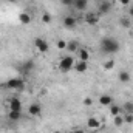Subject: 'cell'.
I'll use <instances>...</instances> for the list:
<instances>
[{
	"label": "cell",
	"mask_w": 133,
	"mask_h": 133,
	"mask_svg": "<svg viewBox=\"0 0 133 133\" xmlns=\"http://www.w3.org/2000/svg\"><path fill=\"white\" fill-rule=\"evenodd\" d=\"M119 42L113 37H104L101 40V50L105 53V54H113V53H118L119 51Z\"/></svg>",
	"instance_id": "1"
},
{
	"label": "cell",
	"mask_w": 133,
	"mask_h": 133,
	"mask_svg": "<svg viewBox=\"0 0 133 133\" xmlns=\"http://www.w3.org/2000/svg\"><path fill=\"white\" fill-rule=\"evenodd\" d=\"M5 87L8 90H14V91H22L23 87H25V81L20 79V77H9L5 84Z\"/></svg>",
	"instance_id": "2"
},
{
	"label": "cell",
	"mask_w": 133,
	"mask_h": 133,
	"mask_svg": "<svg viewBox=\"0 0 133 133\" xmlns=\"http://www.w3.org/2000/svg\"><path fill=\"white\" fill-rule=\"evenodd\" d=\"M74 59L71 57V56H64L62 59H61V62H59V70L62 71V73H68V71H71V70H74Z\"/></svg>",
	"instance_id": "3"
},
{
	"label": "cell",
	"mask_w": 133,
	"mask_h": 133,
	"mask_svg": "<svg viewBox=\"0 0 133 133\" xmlns=\"http://www.w3.org/2000/svg\"><path fill=\"white\" fill-rule=\"evenodd\" d=\"M34 46H36V50H37L39 53H42V54L48 53V50H50L48 42H46L45 39H42V37H37V39L34 40Z\"/></svg>",
	"instance_id": "4"
},
{
	"label": "cell",
	"mask_w": 133,
	"mask_h": 133,
	"mask_svg": "<svg viewBox=\"0 0 133 133\" xmlns=\"http://www.w3.org/2000/svg\"><path fill=\"white\" fill-rule=\"evenodd\" d=\"M99 14H96V12H87L85 14V17H84V20L88 23V25H96L98 22H99Z\"/></svg>",
	"instance_id": "5"
},
{
	"label": "cell",
	"mask_w": 133,
	"mask_h": 133,
	"mask_svg": "<svg viewBox=\"0 0 133 133\" xmlns=\"http://www.w3.org/2000/svg\"><path fill=\"white\" fill-rule=\"evenodd\" d=\"M40 113H42V105H40V104L34 102V104H31V105L28 107V115H30V116H39Z\"/></svg>",
	"instance_id": "6"
},
{
	"label": "cell",
	"mask_w": 133,
	"mask_h": 133,
	"mask_svg": "<svg viewBox=\"0 0 133 133\" xmlns=\"http://www.w3.org/2000/svg\"><path fill=\"white\" fill-rule=\"evenodd\" d=\"M62 23H64V26H65L66 30H71V28L76 26L77 20H76V17H73V16H66V17H64Z\"/></svg>",
	"instance_id": "7"
},
{
	"label": "cell",
	"mask_w": 133,
	"mask_h": 133,
	"mask_svg": "<svg viewBox=\"0 0 133 133\" xmlns=\"http://www.w3.org/2000/svg\"><path fill=\"white\" fill-rule=\"evenodd\" d=\"M74 70H76L77 73H85V71L88 70V62H87V61H79V59H77V62L74 64Z\"/></svg>",
	"instance_id": "8"
},
{
	"label": "cell",
	"mask_w": 133,
	"mask_h": 133,
	"mask_svg": "<svg viewBox=\"0 0 133 133\" xmlns=\"http://www.w3.org/2000/svg\"><path fill=\"white\" fill-rule=\"evenodd\" d=\"M87 127L90 129V130H98L101 127V121L98 118H95V116H91L88 121H87Z\"/></svg>",
	"instance_id": "9"
},
{
	"label": "cell",
	"mask_w": 133,
	"mask_h": 133,
	"mask_svg": "<svg viewBox=\"0 0 133 133\" xmlns=\"http://www.w3.org/2000/svg\"><path fill=\"white\" fill-rule=\"evenodd\" d=\"M31 20H33V17H31L30 12H25V11H23V12L19 14V22H20L22 25H30Z\"/></svg>",
	"instance_id": "10"
},
{
	"label": "cell",
	"mask_w": 133,
	"mask_h": 133,
	"mask_svg": "<svg viewBox=\"0 0 133 133\" xmlns=\"http://www.w3.org/2000/svg\"><path fill=\"white\" fill-rule=\"evenodd\" d=\"M76 54H77V59L79 61H87L88 62V59H90V51L87 48H79L76 51Z\"/></svg>",
	"instance_id": "11"
},
{
	"label": "cell",
	"mask_w": 133,
	"mask_h": 133,
	"mask_svg": "<svg viewBox=\"0 0 133 133\" xmlns=\"http://www.w3.org/2000/svg\"><path fill=\"white\" fill-rule=\"evenodd\" d=\"M9 110H17V111H22V101L17 99V98H12L9 99Z\"/></svg>",
	"instance_id": "12"
},
{
	"label": "cell",
	"mask_w": 133,
	"mask_h": 133,
	"mask_svg": "<svg viewBox=\"0 0 133 133\" xmlns=\"http://www.w3.org/2000/svg\"><path fill=\"white\" fill-rule=\"evenodd\" d=\"M99 104L102 107H110V105L115 104V102H113V98H111L110 95H102L99 98Z\"/></svg>",
	"instance_id": "13"
},
{
	"label": "cell",
	"mask_w": 133,
	"mask_h": 133,
	"mask_svg": "<svg viewBox=\"0 0 133 133\" xmlns=\"http://www.w3.org/2000/svg\"><path fill=\"white\" fill-rule=\"evenodd\" d=\"M20 118H22V111H17V110H9V113H8V119H9V121L17 122V121H20Z\"/></svg>",
	"instance_id": "14"
},
{
	"label": "cell",
	"mask_w": 133,
	"mask_h": 133,
	"mask_svg": "<svg viewBox=\"0 0 133 133\" xmlns=\"http://www.w3.org/2000/svg\"><path fill=\"white\" fill-rule=\"evenodd\" d=\"M73 6H74L77 11H84V9H87V6H88V0H74V2H73Z\"/></svg>",
	"instance_id": "15"
},
{
	"label": "cell",
	"mask_w": 133,
	"mask_h": 133,
	"mask_svg": "<svg viewBox=\"0 0 133 133\" xmlns=\"http://www.w3.org/2000/svg\"><path fill=\"white\" fill-rule=\"evenodd\" d=\"M79 48H81V46H79V42H77V40H70V42H66V51L76 53Z\"/></svg>",
	"instance_id": "16"
},
{
	"label": "cell",
	"mask_w": 133,
	"mask_h": 133,
	"mask_svg": "<svg viewBox=\"0 0 133 133\" xmlns=\"http://www.w3.org/2000/svg\"><path fill=\"white\" fill-rule=\"evenodd\" d=\"M118 79H119V82H121V84H127V82H130L132 76H130V73H129V71H121V73L118 74Z\"/></svg>",
	"instance_id": "17"
},
{
	"label": "cell",
	"mask_w": 133,
	"mask_h": 133,
	"mask_svg": "<svg viewBox=\"0 0 133 133\" xmlns=\"http://www.w3.org/2000/svg\"><path fill=\"white\" fill-rule=\"evenodd\" d=\"M110 8H111V3H110V2H107V0H104V2H101V3H99V12H101V14L108 12V11H110Z\"/></svg>",
	"instance_id": "18"
},
{
	"label": "cell",
	"mask_w": 133,
	"mask_h": 133,
	"mask_svg": "<svg viewBox=\"0 0 133 133\" xmlns=\"http://www.w3.org/2000/svg\"><path fill=\"white\" fill-rule=\"evenodd\" d=\"M119 23H121V26H124V28H130V26H132V20H130L129 16L121 17V19H119Z\"/></svg>",
	"instance_id": "19"
},
{
	"label": "cell",
	"mask_w": 133,
	"mask_h": 133,
	"mask_svg": "<svg viewBox=\"0 0 133 133\" xmlns=\"http://www.w3.org/2000/svg\"><path fill=\"white\" fill-rule=\"evenodd\" d=\"M121 111H122V108L119 105H116V104H111L110 105V115L111 116H118V115H121Z\"/></svg>",
	"instance_id": "20"
},
{
	"label": "cell",
	"mask_w": 133,
	"mask_h": 133,
	"mask_svg": "<svg viewBox=\"0 0 133 133\" xmlns=\"http://www.w3.org/2000/svg\"><path fill=\"white\" fill-rule=\"evenodd\" d=\"M122 111H124V113H130V115H133V102L132 101L124 102V105H122Z\"/></svg>",
	"instance_id": "21"
},
{
	"label": "cell",
	"mask_w": 133,
	"mask_h": 133,
	"mask_svg": "<svg viewBox=\"0 0 133 133\" xmlns=\"http://www.w3.org/2000/svg\"><path fill=\"white\" fill-rule=\"evenodd\" d=\"M116 65V62H115V59H108V61H105L102 66H104V70H113V66Z\"/></svg>",
	"instance_id": "22"
},
{
	"label": "cell",
	"mask_w": 133,
	"mask_h": 133,
	"mask_svg": "<svg viewBox=\"0 0 133 133\" xmlns=\"http://www.w3.org/2000/svg\"><path fill=\"white\" fill-rule=\"evenodd\" d=\"M113 124H115L116 127H121V125L124 124V118H122V115H118V116H113Z\"/></svg>",
	"instance_id": "23"
},
{
	"label": "cell",
	"mask_w": 133,
	"mask_h": 133,
	"mask_svg": "<svg viewBox=\"0 0 133 133\" xmlns=\"http://www.w3.org/2000/svg\"><path fill=\"white\" fill-rule=\"evenodd\" d=\"M122 118H124V124H133V115H130V113H124Z\"/></svg>",
	"instance_id": "24"
},
{
	"label": "cell",
	"mask_w": 133,
	"mask_h": 133,
	"mask_svg": "<svg viewBox=\"0 0 133 133\" xmlns=\"http://www.w3.org/2000/svg\"><path fill=\"white\" fill-rule=\"evenodd\" d=\"M56 46H57L59 50H66V42L65 40H62V39H59L57 43H56Z\"/></svg>",
	"instance_id": "25"
},
{
	"label": "cell",
	"mask_w": 133,
	"mask_h": 133,
	"mask_svg": "<svg viewBox=\"0 0 133 133\" xmlns=\"http://www.w3.org/2000/svg\"><path fill=\"white\" fill-rule=\"evenodd\" d=\"M42 22H45V23H50V22H51V16H50L48 12L42 14Z\"/></svg>",
	"instance_id": "26"
},
{
	"label": "cell",
	"mask_w": 133,
	"mask_h": 133,
	"mask_svg": "<svg viewBox=\"0 0 133 133\" xmlns=\"http://www.w3.org/2000/svg\"><path fill=\"white\" fill-rule=\"evenodd\" d=\"M91 104H93V99H91V98H85V99H84V105H85V107H90Z\"/></svg>",
	"instance_id": "27"
},
{
	"label": "cell",
	"mask_w": 133,
	"mask_h": 133,
	"mask_svg": "<svg viewBox=\"0 0 133 133\" xmlns=\"http://www.w3.org/2000/svg\"><path fill=\"white\" fill-rule=\"evenodd\" d=\"M130 19H133V5H129V14H127Z\"/></svg>",
	"instance_id": "28"
},
{
	"label": "cell",
	"mask_w": 133,
	"mask_h": 133,
	"mask_svg": "<svg viewBox=\"0 0 133 133\" xmlns=\"http://www.w3.org/2000/svg\"><path fill=\"white\" fill-rule=\"evenodd\" d=\"M73 2H74V0H62V3H64L65 6H73Z\"/></svg>",
	"instance_id": "29"
},
{
	"label": "cell",
	"mask_w": 133,
	"mask_h": 133,
	"mask_svg": "<svg viewBox=\"0 0 133 133\" xmlns=\"http://www.w3.org/2000/svg\"><path fill=\"white\" fill-rule=\"evenodd\" d=\"M66 133H84L81 129H71V130H68Z\"/></svg>",
	"instance_id": "30"
},
{
	"label": "cell",
	"mask_w": 133,
	"mask_h": 133,
	"mask_svg": "<svg viewBox=\"0 0 133 133\" xmlns=\"http://www.w3.org/2000/svg\"><path fill=\"white\" fill-rule=\"evenodd\" d=\"M130 2H132V0H119V3H121V5H124V6H129V5H130Z\"/></svg>",
	"instance_id": "31"
},
{
	"label": "cell",
	"mask_w": 133,
	"mask_h": 133,
	"mask_svg": "<svg viewBox=\"0 0 133 133\" xmlns=\"http://www.w3.org/2000/svg\"><path fill=\"white\" fill-rule=\"evenodd\" d=\"M6 2H11V3H14V2H17V0H6Z\"/></svg>",
	"instance_id": "32"
},
{
	"label": "cell",
	"mask_w": 133,
	"mask_h": 133,
	"mask_svg": "<svg viewBox=\"0 0 133 133\" xmlns=\"http://www.w3.org/2000/svg\"><path fill=\"white\" fill-rule=\"evenodd\" d=\"M53 133H62V132H59V130H56V132H53Z\"/></svg>",
	"instance_id": "33"
},
{
	"label": "cell",
	"mask_w": 133,
	"mask_h": 133,
	"mask_svg": "<svg viewBox=\"0 0 133 133\" xmlns=\"http://www.w3.org/2000/svg\"><path fill=\"white\" fill-rule=\"evenodd\" d=\"M20 2H25V0H20Z\"/></svg>",
	"instance_id": "34"
}]
</instances>
